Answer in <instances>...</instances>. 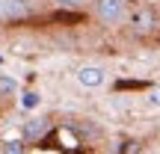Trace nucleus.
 Instances as JSON below:
<instances>
[{"label":"nucleus","instance_id":"f257e3e1","mask_svg":"<svg viewBox=\"0 0 160 154\" xmlns=\"http://www.w3.org/2000/svg\"><path fill=\"white\" fill-rule=\"evenodd\" d=\"M95 18L107 27L125 21V0H95Z\"/></svg>","mask_w":160,"mask_h":154},{"label":"nucleus","instance_id":"f03ea898","mask_svg":"<svg viewBox=\"0 0 160 154\" xmlns=\"http://www.w3.org/2000/svg\"><path fill=\"white\" fill-rule=\"evenodd\" d=\"M131 33H137V36H148L151 30L157 27V18H154V12L151 9H137V12H131Z\"/></svg>","mask_w":160,"mask_h":154},{"label":"nucleus","instance_id":"7ed1b4c3","mask_svg":"<svg viewBox=\"0 0 160 154\" xmlns=\"http://www.w3.org/2000/svg\"><path fill=\"white\" fill-rule=\"evenodd\" d=\"M104 80H107V71L98 68V65H86V68L77 71V83L86 86V89H98V86H104Z\"/></svg>","mask_w":160,"mask_h":154},{"label":"nucleus","instance_id":"20e7f679","mask_svg":"<svg viewBox=\"0 0 160 154\" xmlns=\"http://www.w3.org/2000/svg\"><path fill=\"white\" fill-rule=\"evenodd\" d=\"M30 12H33V0H3L6 18H27Z\"/></svg>","mask_w":160,"mask_h":154},{"label":"nucleus","instance_id":"39448f33","mask_svg":"<svg viewBox=\"0 0 160 154\" xmlns=\"http://www.w3.org/2000/svg\"><path fill=\"white\" fill-rule=\"evenodd\" d=\"M48 119H30L27 125H24V139H27V142H39L42 137H45L48 133Z\"/></svg>","mask_w":160,"mask_h":154},{"label":"nucleus","instance_id":"423d86ee","mask_svg":"<svg viewBox=\"0 0 160 154\" xmlns=\"http://www.w3.org/2000/svg\"><path fill=\"white\" fill-rule=\"evenodd\" d=\"M0 95H3V98H9V95H18V80H15V77H6V74H0Z\"/></svg>","mask_w":160,"mask_h":154},{"label":"nucleus","instance_id":"0eeeda50","mask_svg":"<svg viewBox=\"0 0 160 154\" xmlns=\"http://www.w3.org/2000/svg\"><path fill=\"white\" fill-rule=\"evenodd\" d=\"M0 154H27V145H24L21 139H6V142L0 145Z\"/></svg>","mask_w":160,"mask_h":154},{"label":"nucleus","instance_id":"6e6552de","mask_svg":"<svg viewBox=\"0 0 160 154\" xmlns=\"http://www.w3.org/2000/svg\"><path fill=\"white\" fill-rule=\"evenodd\" d=\"M53 3H57L59 9H80L86 0H53Z\"/></svg>","mask_w":160,"mask_h":154},{"label":"nucleus","instance_id":"1a4fd4ad","mask_svg":"<svg viewBox=\"0 0 160 154\" xmlns=\"http://www.w3.org/2000/svg\"><path fill=\"white\" fill-rule=\"evenodd\" d=\"M145 101H148V107H157V110H160V86L148 92V98H145Z\"/></svg>","mask_w":160,"mask_h":154},{"label":"nucleus","instance_id":"9d476101","mask_svg":"<svg viewBox=\"0 0 160 154\" xmlns=\"http://www.w3.org/2000/svg\"><path fill=\"white\" fill-rule=\"evenodd\" d=\"M21 104H24V107H36V104H39V95H36V92H27Z\"/></svg>","mask_w":160,"mask_h":154}]
</instances>
